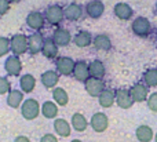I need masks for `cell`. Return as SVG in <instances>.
I'll return each instance as SVG.
<instances>
[{"instance_id": "1f68e13d", "label": "cell", "mask_w": 157, "mask_h": 142, "mask_svg": "<svg viewBox=\"0 0 157 142\" xmlns=\"http://www.w3.org/2000/svg\"><path fill=\"white\" fill-rule=\"evenodd\" d=\"M10 51V39L6 36H0V57L7 55Z\"/></svg>"}, {"instance_id": "52a82bcc", "label": "cell", "mask_w": 157, "mask_h": 142, "mask_svg": "<svg viewBox=\"0 0 157 142\" xmlns=\"http://www.w3.org/2000/svg\"><path fill=\"white\" fill-rule=\"evenodd\" d=\"M76 61L71 57H57L55 58V71L61 76H72Z\"/></svg>"}, {"instance_id": "60d3db41", "label": "cell", "mask_w": 157, "mask_h": 142, "mask_svg": "<svg viewBox=\"0 0 157 142\" xmlns=\"http://www.w3.org/2000/svg\"><path fill=\"white\" fill-rule=\"evenodd\" d=\"M155 142H157V132L155 134Z\"/></svg>"}, {"instance_id": "74e56055", "label": "cell", "mask_w": 157, "mask_h": 142, "mask_svg": "<svg viewBox=\"0 0 157 142\" xmlns=\"http://www.w3.org/2000/svg\"><path fill=\"white\" fill-rule=\"evenodd\" d=\"M8 2H10V3H19L21 0H8Z\"/></svg>"}, {"instance_id": "9a60e30c", "label": "cell", "mask_w": 157, "mask_h": 142, "mask_svg": "<svg viewBox=\"0 0 157 142\" xmlns=\"http://www.w3.org/2000/svg\"><path fill=\"white\" fill-rule=\"evenodd\" d=\"M63 13H65V19H68V21H71V22H76L83 17L84 8L81 4L73 2V3H69V4L63 8Z\"/></svg>"}, {"instance_id": "7a4b0ae2", "label": "cell", "mask_w": 157, "mask_h": 142, "mask_svg": "<svg viewBox=\"0 0 157 142\" xmlns=\"http://www.w3.org/2000/svg\"><path fill=\"white\" fill-rule=\"evenodd\" d=\"M44 18H46V22H48L52 26L61 25L62 21L65 19L63 7L61 4H50L48 7L44 10Z\"/></svg>"}, {"instance_id": "d6a6232c", "label": "cell", "mask_w": 157, "mask_h": 142, "mask_svg": "<svg viewBox=\"0 0 157 142\" xmlns=\"http://www.w3.org/2000/svg\"><path fill=\"white\" fill-rule=\"evenodd\" d=\"M10 90H11V84L8 82V79L6 76H0V95L8 94Z\"/></svg>"}, {"instance_id": "5b68a950", "label": "cell", "mask_w": 157, "mask_h": 142, "mask_svg": "<svg viewBox=\"0 0 157 142\" xmlns=\"http://www.w3.org/2000/svg\"><path fill=\"white\" fill-rule=\"evenodd\" d=\"M3 68H4L6 73L8 76H14V77H19L21 76V71H22V62L21 58L18 55H8L4 59L3 63Z\"/></svg>"}, {"instance_id": "d590c367", "label": "cell", "mask_w": 157, "mask_h": 142, "mask_svg": "<svg viewBox=\"0 0 157 142\" xmlns=\"http://www.w3.org/2000/svg\"><path fill=\"white\" fill-rule=\"evenodd\" d=\"M40 142H58V138L54 134H44L40 138Z\"/></svg>"}, {"instance_id": "4316f807", "label": "cell", "mask_w": 157, "mask_h": 142, "mask_svg": "<svg viewBox=\"0 0 157 142\" xmlns=\"http://www.w3.org/2000/svg\"><path fill=\"white\" fill-rule=\"evenodd\" d=\"M54 131L57 135L63 138H68L72 132V126L69 121H66L65 119H55L54 120Z\"/></svg>"}, {"instance_id": "30bf717a", "label": "cell", "mask_w": 157, "mask_h": 142, "mask_svg": "<svg viewBox=\"0 0 157 142\" xmlns=\"http://www.w3.org/2000/svg\"><path fill=\"white\" fill-rule=\"evenodd\" d=\"M84 10L91 19H99L105 13V4L102 0H90L86 4Z\"/></svg>"}, {"instance_id": "9c48e42d", "label": "cell", "mask_w": 157, "mask_h": 142, "mask_svg": "<svg viewBox=\"0 0 157 142\" xmlns=\"http://www.w3.org/2000/svg\"><path fill=\"white\" fill-rule=\"evenodd\" d=\"M90 126L95 132H105L109 127V117L103 112H97L91 116Z\"/></svg>"}, {"instance_id": "6da1fadb", "label": "cell", "mask_w": 157, "mask_h": 142, "mask_svg": "<svg viewBox=\"0 0 157 142\" xmlns=\"http://www.w3.org/2000/svg\"><path fill=\"white\" fill-rule=\"evenodd\" d=\"M40 110H41V105L35 98H26L21 105V115L25 120L37 119V116L40 115Z\"/></svg>"}, {"instance_id": "7c38bea8", "label": "cell", "mask_w": 157, "mask_h": 142, "mask_svg": "<svg viewBox=\"0 0 157 142\" xmlns=\"http://www.w3.org/2000/svg\"><path fill=\"white\" fill-rule=\"evenodd\" d=\"M52 40H54V43L57 44L58 47H66L71 44L72 41V35L71 32H69L68 29H65V28H57V29L52 32Z\"/></svg>"}, {"instance_id": "836d02e7", "label": "cell", "mask_w": 157, "mask_h": 142, "mask_svg": "<svg viewBox=\"0 0 157 142\" xmlns=\"http://www.w3.org/2000/svg\"><path fill=\"white\" fill-rule=\"evenodd\" d=\"M147 102V108H149L152 112L157 113V93H152L146 99Z\"/></svg>"}, {"instance_id": "3957f363", "label": "cell", "mask_w": 157, "mask_h": 142, "mask_svg": "<svg viewBox=\"0 0 157 142\" xmlns=\"http://www.w3.org/2000/svg\"><path fill=\"white\" fill-rule=\"evenodd\" d=\"M131 30L138 37H147L152 33V24L146 17H136L131 24Z\"/></svg>"}, {"instance_id": "8fae6325", "label": "cell", "mask_w": 157, "mask_h": 142, "mask_svg": "<svg viewBox=\"0 0 157 142\" xmlns=\"http://www.w3.org/2000/svg\"><path fill=\"white\" fill-rule=\"evenodd\" d=\"M116 104L121 109H130L135 104L131 97V93L128 88H117L116 90Z\"/></svg>"}, {"instance_id": "603a6c76", "label": "cell", "mask_w": 157, "mask_h": 142, "mask_svg": "<svg viewBox=\"0 0 157 142\" xmlns=\"http://www.w3.org/2000/svg\"><path fill=\"white\" fill-rule=\"evenodd\" d=\"M92 46L101 51H109L112 48V40L108 35L99 33V35H95L92 37Z\"/></svg>"}, {"instance_id": "4dcf8cb0", "label": "cell", "mask_w": 157, "mask_h": 142, "mask_svg": "<svg viewBox=\"0 0 157 142\" xmlns=\"http://www.w3.org/2000/svg\"><path fill=\"white\" fill-rule=\"evenodd\" d=\"M144 83L147 87H157V69L150 68L144 73Z\"/></svg>"}, {"instance_id": "7402d4cb", "label": "cell", "mask_w": 157, "mask_h": 142, "mask_svg": "<svg viewBox=\"0 0 157 142\" xmlns=\"http://www.w3.org/2000/svg\"><path fill=\"white\" fill-rule=\"evenodd\" d=\"M88 71H90V77H97V79H103L106 75V68L105 63L101 59H94L88 63Z\"/></svg>"}, {"instance_id": "4fadbf2b", "label": "cell", "mask_w": 157, "mask_h": 142, "mask_svg": "<svg viewBox=\"0 0 157 142\" xmlns=\"http://www.w3.org/2000/svg\"><path fill=\"white\" fill-rule=\"evenodd\" d=\"M44 37L40 32H33L32 35L28 36V51L29 54L36 55L39 52H41V47H43Z\"/></svg>"}, {"instance_id": "ba28073f", "label": "cell", "mask_w": 157, "mask_h": 142, "mask_svg": "<svg viewBox=\"0 0 157 142\" xmlns=\"http://www.w3.org/2000/svg\"><path fill=\"white\" fill-rule=\"evenodd\" d=\"M84 88H86L87 94L92 98H98L103 90H105V83L102 79H97V77H88L84 82Z\"/></svg>"}, {"instance_id": "f1b7e54d", "label": "cell", "mask_w": 157, "mask_h": 142, "mask_svg": "<svg viewBox=\"0 0 157 142\" xmlns=\"http://www.w3.org/2000/svg\"><path fill=\"white\" fill-rule=\"evenodd\" d=\"M58 112H59L58 110V105L54 101H44L43 105H41L40 113L46 119H57Z\"/></svg>"}, {"instance_id": "e575fe53", "label": "cell", "mask_w": 157, "mask_h": 142, "mask_svg": "<svg viewBox=\"0 0 157 142\" xmlns=\"http://www.w3.org/2000/svg\"><path fill=\"white\" fill-rule=\"evenodd\" d=\"M11 3L8 0H0V15H4V14L8 13L10 10Z\"/></svg>"}, {"instance_id": "b9f144b4", "label": "cell", "mask_w": 157, "mask_h": 142, "mask_svg": "<svg viewBox=\"0 0 157 142\" xmlns=\"http://www.w3.org/2000/svg\"><path fill=\"white\" fill-rule=\"evenodd\" d=\"M156 40H157V29H156Z\"/></svg>"}, {"instance_id": "44dd1931", "label": "cell", "mask_w": 157, "mask_h": 142, "mask_svg": "<svg viewBox=\"0 0 157 142\" xmlns=\"http://www.w3.org/2000/svg\"><path fill=\"white\" fill-rule=\"evenodd\" d=\"M36 87V77L30 73L19 76V88L24 94H30Z\"/></svg>"}, {"instance_id": "ab89813d", "label": "cell", "mask_w": 157, "mask_h": 142, "mask_svg": "<svg viewBox=\"0 0 157 142\" xmlns=\"http://www.w3.org/2000/svg\"><path fill=\"white\" fill-rule=\"evenodd\" d=\"M71 142H83V141H80V140H72Z\"/></svg>"}, {"instance_id": "2e32d148", "label": "cell", "mask_w": 157, "mask_h": 142, "mask_svg": "<svg viewBox=\"0 0 157 142\" xmlns=\"http://www.w3.org/2000/svg\"><path fill=\"white\" fill-rule=\"evenodd\" d=\"M130 93H131V97H132L134 102H145L149 97V87L144 83H136L134 84L132 87L130 88Z\"/></svg>"}, {"instance_id": "83f0119b", "label": "cell", "mask_w": 157, "mask_h": 142, "mask_svg": "<svg viewBox=\"0 0 157 142\" xmlns=\"http://www.w3.org/2000/svg\"><path fill=\"white\" fill-rule=\"evenodd\" d=\"M135 137L139 142H150L155 138V132H153L152 127L146 126V124H142V126H139L135 130Z\"/></svg>"}, {"instance_id": "5bb4252c", "label": "cell", "mask_w": 157, "mask_h": 142, "mask_svg": "<svg viewBox=\"0 0 157 142\" xmlns=\"http://www.w3.org/2000/svg\"><path fill=\"white\" fill-rule=\"evenodd\" d=\"M59 76L61 75L58 73L57 71H54V69H48V71H46V72L41 73L40 82H41V84L44 86V88L51 90V88L57 87L58 82H59Z\"/></svg>"}, {"instance_id": "d4e9b609", "label": "cell", "mask_w": 157, "mask_h": 142, "mask_svg": "<svg viewBox=\"0 0 157 142\" xmlns=\"http://www.w3.org/2000/svg\"><path fill=\"white\" fill-rule=\"evenodd\" d=\"M88 120L86 119V116L80 112H76L72 115V119H71V126L73 130H76L77 132H84L88 127Z\"/></svg>"}, {"instance_id": "f35d334b", "label": "cell", "mask_w": 157, "mask_h": 142, "mask_svg": "<svg viewBox=\"0 0 157 142\" xmlns=\"http://www.w3.org/2000/svg\"><path fill=\"white\" fill-rule=\"evenodd\" d=\"M155 13H156V14H157V2H156V3H155Z\"/></svg>"}, {"instance_id": "e0dca14e", "label": "cell", "mask_w": 157, "mask_h": 142, "mask_svg": "<svg viewBox=\"0 0 157 142\" xmlns=\"http://www.w3.org/2000/svg\"><path fill=\"white\" fill-rule=\"evenodd\" d=\"M72 76L77 80V82H81L84 83L87 79L90 77V71H88V63L86 61L80 59V61H76L75 63V69H73V73Z\"/></svg>"}, {"instance_id": "ac0fdd59", "label": "cell", "mask_w": 157, "mask_h": 142, "mask_svg": "<svg viewBox=\"0 0 157 142\" xmlns=\"http://www.w3.org/2000/svg\"><path fill=\"white\" fill-rule=\"evenodd\" d=\"M24 101V93L21 90H17V88H11L7 94V98H6V104L11 109H18Z\"/></svg>"}, {"instance_id": "ffe728a7", "label": "cell", "mask_w": 157, "mask_h": 142, "mask_svg": "<svg viewBox=\"0 0 157 142\" xmlns=\"http://www.w3.org/2000/svg\"><path fill=\"white\" fill-rule=\"evenodd\" d=\"M58 48L59 47L54 43L52 37H44L43 47H41V54L47 59H55L58 57Z\"/></svg>"}, {"instance_id": "8992f818", "label": "cell", "mask_w": 157, "mask_h": 142, "mask_svg": "<svg viewBox=\"0 0 157 142\" xmlns=\"http://www.w3.org/2000/svg\"><path fill=\"white\" fill-rule=\"evenodd\" d=\"M25 22H26L29 29L35 30V32H40V30L44 28V25H46L44 13L37 11V10L30 11V13L26 15V18H25Z\"/></svg>"}, {"instance_id": "8d00e7d4", "label": "cell", "mask_w": 157, "mask_h": 142, "mask_svg": "<svg viewBox=\"0 0 157 142\" xmlns=\"http://www.w3.org/2000/svg\"><path fill=\"white\" fill-rule=\"evenodd\" d=\"M14 142H32L28 137H25V135H18V137L14 140Z\"/></svg>"}, {"instance_id": "484cf974", "label": "cell", "mask_w": 157, "mask_h": 142, "mask_svg": "<svg viewBox=\"0 0 157 142\" xmlns=\"http://www.w3.org/2000/svg\"><path fill=\"white\" fill-rule=\"evenodd\" d=\"M98 102L102 108H112L116 102V91L110 90V88H105V90L101 93V95L98 97Z\"/></svg>"}, {"instance_id": "d6986e66", "label": "cell", "mask_w": 157, "mask_h": 142, "mask_svg": "<svg viewBox=\"0 0 157 142\" xmlns=\"http://www.w3.org/2000/svg\"><path fill=\"white\" fill-rule=\"evenodd\" d=\"M113 13H114V15L119 19H121V21H128V19H131L134 15L132 7H131L128 3H123V2L117 3V4L114 6Z\"/></svg>"}, {"instance_id": "f546056e", "label": "cell", "mask_w": 157, "mask_h": 142, "mask_svg": "<svg viewBox=\"0 0 157 142\" xmlns=\"http://www.w3.org/2000/svg\"><path fill=\"white\" fill-rule=\"evenodd\" d=\"M52 99H54V102L58 106H66L69 102V95L65 88L55 87L52 88Z\"/></svg>"}, {"instance_id": "277c9868", "label": "cell", "mask_w": 157, "mask_h": 142, "mask_svg": "<svg viewBox=\"0 0 157 142\" xmlns=\"http://www.w3.org/2000/svg\"><path fill=\"white\" fill-rule=\"evenodd\" d=\"M10 50L14 55H22L28 52V36L24 33H15L10 37Z\"/></svg>"}, {"instance_id": "cb8c5ba5", "label": "cell", "mask_w": 157, "mask_h": 142, "mask_svg": "<svg viewBox=\"0 0 157 142\" xmlns=\"http://www.w3.org/2000/svg\"><path fill=\"white\" fill-rule=\"evenodd\" d=\"M72 41L75 43V46L80 47V48H86L92 44V35L88 30H80L73 36Z\"/></svg>"}]
</instances>
